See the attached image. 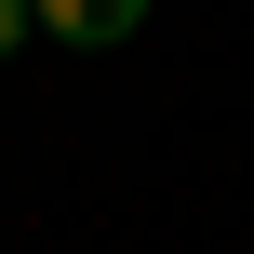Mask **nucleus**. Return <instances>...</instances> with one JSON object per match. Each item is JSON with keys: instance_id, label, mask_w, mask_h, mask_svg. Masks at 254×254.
Masks as SVG:
<instances>
[{"instance_id": "nucleus-1", "label": "nucleus", "mask_w": 254, "mask_h": 254, "mask_svg": "<svg viewBox=\"0 0 254 254\" xmlns=\"http://www.w3.org/2000/svg\"><path fill=\"white\" fill-rule=\"evenodd\" d=\"M27 13H40V40H67V54H107V40L147 27V0H27Z\"/></svg>"}, {"instance_id": "nucleus-2", "label": "nucleus", "mask_w": 254, "mask_h": 254, "mask_svg": "<svg viewBox=\"0 0 254 254\" xmlns=\"http://www.w3.org/2000/svg\"><path fill=\"white\" fill-rule=\"evenodd\" d=\"M27 27H40V13H27V0H0V54H27Z\"/></svg>"}]
</instances>
